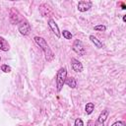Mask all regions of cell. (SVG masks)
I'll return each instance as SVG.
<instances>
[{
	"instance_id": "cell-22",
	"label": "cell",
	"mask_w": 126,
	"mask_h": 126,
	"mask_svg": "<svg viewBox=\"0 0 126 126\" xmlns=\"http://www.w3.org/2000/svg\"><path fill=\"white\" fill-rule=\"evenodd\" d=\"M57 126H63V125H62V124H58Z\"/></svg>"
},
{
	"instance_id": "cell-3",
	"label": "cell",
	"mask_w": 126,
	"mask_h": 126,
	"mask_svg": "<svg viewBox=\"0 0 126 126\" xmlns=\"http://www.w3.org/2000/svg\"><path fill=\"white\" fill-rule=\"evenodd\" d=\"M72 49L80 56H84L85 53H86V48L83 44V42L79 39H76L74 42H73V45H72Z\"/></svg>"
},
{
	"instance_id": "cell-11",
	"label": "cell",
	"mask_w": 126,
	"mask_h": 126,
	"mask_svg": "<svg viewBox=\"0 0 126 126\" xmlns=\"http://www.w3.org/2000/svg\"><path fill=\"white\" fill-rule=\"evenodd\" d=\"M90 40L94 44V46L96 47V48H102V46H103V44H102V42L99 40V39H97V37H95L94 35H90Z\"/></svg>"
},
{
	"instance_id": "cell-19",
	"label": "cell",
	"mask_w": 126,
	"mask_h": 126,
	"mask_svg": "<svg viewBox=\"0 0 126 126\" xmlns=\"http://www.w3.org/2000/svg\"><path fill=\"white\" fill-rule=\"evenodd\" d=\"M94 126H103V123H96L94 124Z\"/></svg>"
},
{
	"instance_id": "cell-18",
	"label": "cell",
	"mask_w": 126,
	"mask_h": 126,
	"mask_svg": "<svg viewBox=\"0 0 126 126\" xmlns=\"http://www.w3.org/2000/svg\"><path fill=\"white\" fill-rule=\"evenodd\" d=\"M111 126H126V123L124 121H116Z\"/></svg>"
},
{
	"instance_id": "cell-20",
	"label": "cell",
	"mask_w": 126,
	"mask_h": 126,
	"mask_svg": "<svg viewBox=\"0 0 126 126\" xmlns=\"http://www.w3.org/2000/svg\"><path fill=\"white\" fill-rule=\"evenodd\" d=\"M122 9H123V10H125V9H126V6H125V4H124V3H122Z\"/></svg>"
},
{
	"instance_id": "cell-14",
	"label": "cell",
	"mask_w": 126,
	"mask_h": 126,
	"mask_svg": "<svg viewBox=\"0 0 126 126\" xmlns=\"http://www.w3.org/2000/svg\"><path fill=\"white\" fill-rule=\"evenodd\" d=\"M62 35H63V37L66 38V39H72V37H73L71 32H69V31H67V30H64V31L62 32Z\"/></svg>"
},
{
	"instance_id": "cell-23",
	"label": "cell",
	"mask_w": 126,
	"mask_h": 126,
	"mask_svg": "<svg viewBox=\"0 0 126 126\" xmlns=\"http://www.w3.org/2000/svg\"><path fill=\"white\" fill-rule=\"evenodd\" d=\"M0 60H1V57H0Z\"/></svg>"
},
{
	"instance_id": "cell-21",
	"label": "cell",
	"mask_w": 126,
	"mask_h": 126,
	"mask_svg": "<svg viewBox=\"0 0 126 126\" xmlns=\"http://www.w3.org/2000/svg\"><path fill=\"white\" fill-rule=\"evenodd\" d=\"M125 21H126V15L123 16V22H125Z\"/></svg>"
},
{
	"instance_id": "cell-13",
	"label": "cell",
	"mask_w": 126,
	"mask_h": 126,
	"mask_svg": "<svg viewBox=\"0 0 126 126\" xmlns=\"http://www.w3.org/2000/svg\"><path fill=\"white\" fill-rule=\"evenodd\" d=\"M94 109V104L93 102H88L86 104V107H85V111L87 114H91Z\"/></svg>"
},
{
	"instance_id": "cell-16",
	"label": "cell",
	"mask_w": 126,
	"mask_h": 126,
	"mask_svg": "<svg viewBox=\"0 0 126 126\" xmlns=\"http://www.w3.org/2000/svg\"><path fill=\"white\" fill-rule=\"evenodd\" d=\"M1 70L4 73H10L11 72V67L8 66L7 64H3V65H1Z\"/></svg>"
},
{
	"instance_id": "cell-10",
	"label": "cell",
	"mask_w": 126,
	"mask_h": 126,
	"mask_svg": "<svg viewBox=\"0 0 126 126\" xmlns=\"http://www.w3.org/2000/svg\"><path fill=\"white\" fill-rule=\"evenodd\" d=\"M10 21H11L12 24H19V23H21L20 15L17 12L13 11V13H11V16H10Z\"/></svg>"
},
{
	"instance_id": "cell-1",
	"label": "cell",
	"mask_w": 126,
	"mask_h": 126,
	"mask_svg": "<svg viewBox=\"0 0 126 126\" xmlns=\"http://www.w3.org/2000/svg\"><path fill=\"white\" fill-rule=\"evenodd\" d=\"M33 40H34V42L42 49V51L44 52L46 61H51V60H53V58H54V53L52 52V50H51L50 47L48 46V44H47V42L45 41V39H44L43 37H41V36H37V35H36V36L33 37Z\"/></svg>"
},
{
	"instance_id": "cell-9",
	"label": "cell",
	"mask_w": 126,
	"mask_h": 126,
	"mask_svg": "<svg viewBox=\"0 0 126 126\" xmlns=\"http://www.w3.org/2000/svg\"><path fill=\"white\" fill-rule=\"evenodd\" d=\"M0 49L2 51H8L10 49V44L9 42L2 36H0Z\"/></svg>"
},
{
	"instance_id": "cell-12",
	"label": "cell",
	"mask_w": 126,
	"mask_h": 126,
	"mask_svg": "<svg viewBox=\"0 0 126 126\" xmlns=\"http://www.w3.org/2000/svg\"><path fill=\"white\" fill-rule=\"evenodd\" d=\"M65 84L70 87L71 89H75L77 87V80L74 78V77H70V78H67L66 81H65Z\"/></svg>"
},
{
	"instance_id": "cell-2",
	"label": "cell",
	"mask_w": 126,
	"mask_h": 126,
	"mask_svg": "<svg viewBox=\"0 0 126 126\" xmlns=\"http://www.w3.org/2000/svg\"><path fill=\"white\" fill-rule=\"evenodd\" d=\"M67 79V69L65 67L60 68L57 71L56 74V90L57 92H60L65 85V81Z\"/></svg>"
},
{
	"instance_id": "cell-4",
	"label": "cell",
	"mask_w": 126,
	"mask_h": 126,
	"mask_svg": "<svg viewBox=\"0 0 126 126\" xmlns=\"http://www.w3.org/2000/svg\"><path fill=\"white\" fill-rule=\"evenodd\" d=\"M18 31L23 35H28L31 32V25L27 21H22L18 26Z\"/></svg>"
},
{
	"instance_id": "cell-17",
	"label": "cell",
	"mask_w": 126,
	"mask_h": 126,
	"mask_svg": "<svg viewBox=\"0 0 126 126\" xmlns=\"http://www.w3.org/2000/svg\"><path fill=\"white\" fill-rule=\"evenodd\" d=\"M74 126H84V122L81 118H77L75 120V123H74Z\"/></svg>"
},
{
	"instance_id": "cell-15",
	"label": "cell",
	"mask_w": 126,
	"mask_h": 126,
	"mask_svg": "<svg viewBox=\"0 0 126 126\" xmlns=\"http://www.w3.org/2000/svg\"><path fill=\"white\" fill-rule=\"evenodd\" d=\"M94 30L97 31V32H105L106 31V27L104 25H97V26L94 27Z\"/></svg>"
},
{
	"instance_id": "cell-8",
	"label": "cell",
	"mask_w": 126,
	"mask_h": 126,
	"mask_svg": "<svg viewBox=\"0 0 126 126\" xmlns=\"http://www.w3.org/2000/svg\"><path fill=\"white\" fill-rule=\"evenodd\" d=\"M108 114H109V111H108L107 109L102 110V111L100 112V114L98 115V117H97V122H96V123H104L105 120H106L107 117H108Z\"/></svg>"
},
{
	"instance_id": "cell-7",
	"label": "cell",
	"mask_w": 126,
	"mask_h": 126,
	"mask_svg": "<svg viewBox=\"0 0 126 126\" xmlns=\"http://www.w3.org/2000/svg\"><path fill=\"white\" fill-rule=\"evenodd\" d=\"M71 66H72V69L77 73H80L83 71V64L76 58L71 59Z\"/></svg>"
},
{
	"instance_id": "cell-5",
	"label": "cell",
	"mask_w": 126,
	"mask_h": 126,
	"mask_svg": "<svg viewBox=\"0 0 126 126\" xmlns=\"http://www.w3.org/2000/svg\"><path fill=\"white\" fill-rule=\"evenodd\" d=\"M92 1H86V0H83V1H79L78 3V10L80 12H87L88 10H90V8H92Z\"/></svg>"
},
{
	"instance_id": "cell-6",
	"label": "cell",
	"mask_w": 126,
	"mask_h": 126,
	"mask_svg": "<svg viewBox=\"0 0 126 126\" xmlns=\"http://www.w3.org/2000/svg\"><path fill=\"white\" fill-rule=\"evenodd\" d=\"M48 26H49V28H50V30L52 31V32L56 35V37H60L61 36V33H60V31H59V28H58V26H57V24L55 23V21L53 20V19H49L48 20Z\"/></svg>"
}]
</instances>
